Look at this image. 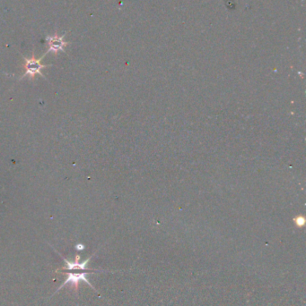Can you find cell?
I'll list each match as a JSON object with an SVG mask.
<instances>
[{"instance_id":"cell-1","label":"cell","mask_w":306,"mask_h":306,"mask_svg":"<svg viewBox=\"0 0 306 306\" xmlns=\"http://www.w3.org/2000/svg\"><path fill=\"white\" fill-rule=\"evenodd\" d=\"M47 54L48 53L46 52L44 55L42 56L40 58L39 60L35 58V50H33L31 58H26V56H22L23 60H25V64H24L23 66L25 68L26 72L23 74L20 79H23V78H25V77L28 76L32 80H34L36 74H40L41 76L45 78V76L43 74V72H41V70L44 69V68H49V66H52V64H43L41 63V61L44 60V56L47 55Z\"/></svg>"},{"instance_id":"cell-2","label":"cell","mask_w":306,"mask_h":306,"mask_svg":"<svg viewBox=\"0 0 306 306\" xmlns=\"http://www.w3.org/2000/svg\"><path fill=\"white\" fill-rule=\"evenodd\" d=\"M68 32L63 34L62 36H59L58 35V30L55 32V34L52 35V36H47L46 37V42H47L49 48H48L47 53L49 52H52L54 53L55 55H57L60 51L62 52H66L65 48L68 45H69L70 43L66 42H64V38L66 37Z\"/></svg>"},{"instance_id":"cell-3","label":"cell","mask_w":306,"mask_h":306,"mask_svg":"<svg viewBox=\"0 0 306 306\" xmlns=\"http://www.w3.org/2000/svg\"><path fill=\"white\" fill-rule=\"evenodd\" d=\"M88 274H91V272H82V273H73V272H69V273H68L69 276L67 278V280H65L64 283H63V284H62V285H61V286L58 288V290L56 291V293L58 292V291H59V290H61L62 288H64L66 284H69V283H70V284L72 285V288H74L75 291L78 293V282L81 280L87 282L88 286H90L92 288L95 289V288L92 286V284H91L90 282H89V280H87V276L88 275Z\"/></svg>"},{"instance_id":"cell-4","label":"cell","mask_w":306,"mask_h":306,"mask_svg":"<svg viewBox=\"0 0 306 306\" xmlns=\"http://www.w3.org/2000/svg\"><path fill=\"white\" fill-rule=\"evenodd\" d=\"M55 251L59 254L61 255V258L63 259V260L65 262L66 265L65 267H62V268H59V270H57L56 272L58 270H87V265L88 262H89V260H90L91 258L93 257V256H91L89 257L88 259L86 260L85 262H79V259H80V256L79 255H76V258H75V260L74 262H69L68 260L66 259L64 256H62V255L59 252L55 250Z\"/></svg>"},{"instance_id":"cell-5","label":"cell","mask_w":306,"mask_h":306,"mask_svg":"<svg viewBox=\"0 0 306 306\" xmlns=\"http://www.w3.org/2000/svg\"><path fill=\"white\" fill-rule=\"evenodd\" d=\"M77 249H78V250H80V249H84V246H80V244H78V246H77Z\"/></svg>"}]
</instances>
